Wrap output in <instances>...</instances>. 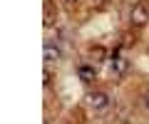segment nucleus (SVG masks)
<instances>
[{"mask_svg": "<svg viewBox=\"0 0 149 124\" xmlns=\"http://www.w3.org/2000/svg\"><path fill=\"white\" fill-rule=\"evenodd\" d=\"M55 20H57V8H55L52 0H45V3H42V25L45 27H52Z\"/></svg>", "mask_w": 149, "mask_h": 124, "instance_id": "7ed1b4c3", "label": "nucleus"}, {"mask_svg": "<svg viewBox=\"0 0 149 124\" xmlns=\"http://www.w3.org/2000/svg\"><path fill=\"white\" fill-rule=\"evenodd\" d=\"M85 104L90 109H95V112H100V109H107L109 107V94L107 92H87L85 94Z\"/></svg>", "mask_w": 149, "mask_h": 124, "instance_id": "f257e3e1", "label": "nucleus"}, {"mask_svg": "<svg viewBox=\"0 0 149 124\" xmlns=\"http://www.w3.org/2000/svg\"><path fill=\"white\" fill-rule=\"evenodd\" d=\"M42 57H45V62H47V65H50V62H57V60H60V50L55 47L52 42H45V47H42Z\"/></svg>", "mask_w": 149, "mask_h": 124, "instance_id": "20e7f679", "label": "nucleus"}, {"mask_svg": "<svg viewBox=\"0 0 149 124\" xmlns=\"http://www.w3.org/2000/svg\"><path fill=\"white\" fill-rule=\"evenodd\" d=\"M74 3H77V0H67V5H74Z\"/></svg>", "mask_w": 149, "mask_h": 124, "instance_id": "9b49d317", "label": "nucleus"}, {"mask_svg": "<svg viewBox=\"0 0 149 124\" xmlns=\"http://www.w3.org/2000/svg\"><path fill=\"white\" fill-rule=\"evenodd\" d=\"M142 104H144V109L149 112V87H147V89L142 92Z\"/></svg>", "mask_w": 149, "mask_h": 124, "instance_id": "1a4fd4ad", "label": "nucleus"}, {"mask_svg": "<svg viewBox=\"0 0 149 124\" xmlns=\"http://www.w3.org/2000/svg\"><path fill=\"white\" fill-rule=\"evenodd\" d=\"M132 45H134L132 35H129V33H124V35H122V47H132Z\"/></svg>", "mask_w": 149, "mask_h": 124, "instance_id": "6e6552de", "label": "nucleus"}, {"mask_svg": "<svg viewBox=\"0 0 149 124\" xmlns=\"http://www.w3.org/2000/svg\"><path fill=\"white\" fill-rule=\"evenodd\" d=\"M129 22H132L134 27H144L149 22V10L144 3H134L132 10H129Z\"/></svg>", "mask_w": 149, "mask_h": 124, "instance_id": "f03ea898", "label": "nucleus"}, {"mask_svg": "<svg viewBox=\"0 0 149 124\" xmlns=\"http://www.w3.org/2000/svg\"><path fill=\"white\" fill-rule=\"evenodd\" d=\"M42 82H45V85H50V82H52V72H50V70H45V75H42Z\"/></svg>", "mask_w": 149, "mask_h": 124, "instance_id": "9d476101", "label": "nucleus"}, {"mask_svg": "<svg viewBox=\"0 0 149 124\" xmlns=\"http://www.w3.org/2000/svg\"><path fill=\"white\" fill-rule=\"evenodd\" d=\"M129 70V60L122 57V55H114V62H112V72L114 75H124Z\"/></svg>", "mask_w": 149, "mask_h": 124, "instance_id": "39448f33", "label": "nucleus"}, {"mask_svg": "<svg viewBox=\"0 0 149 124\" xmlns=\"http://www.w3.org/2000/svg\"><path fill=\"white\" fill-rule=\"evenodd\" d=\"M90 57L95 60V62H102V60L107 57V50L102 47V45H92L90 47Z\"/></svg>", "mask_w": 149, "mask_h": 124, "instance_id": "0eeeda50", "label": "nucleus"}, {"mask_svg": "<svg viewBox=\"0 0 149 124\" xmlns=\"http://www.w3.org/2000/svg\"><path fill=\"white\" fill-rule=\"evenodd\" d=\"M77 77H80V80L82 82H92V80H95V67H90V65H80V67H77Z\"/></svg>", "mask_w": 149, "mask_h": 124, "instance_id": "423d86ee", "label": "nucleus"}]
</instances>
